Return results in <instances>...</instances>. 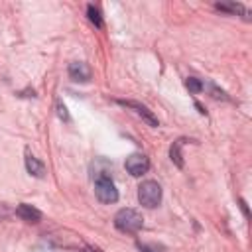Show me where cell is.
<instances>
[{"instance_id":"1","label":"cell","mask_w":252,"mask_h":252,"mask_svg":"<svg viewBox=\"0 0 252 252\" xmlns=\"http://www.w3.org/2000/svg\"><path fill=\"white\" fill-rule=\"evenodd\" d=\"M114 226L122 232H128V234H134L138 232L142 226H144V219L138 211L134 209H120L116 215H114Z\"/></svg>"},{"instance_id":"2","label":"cell","mask_w":252,"mask_h":252,"mask_svg":"<svg viewBox=\"0 0 252 252\" xmlns=\"http://www.w3.org/2000/svg\"><path fill=\"white\" fill-rule=\"evenodd\" d=\"M138 201H140V205L146 207V209L158 207L159 201H161V187H159V183L154 181V179L144 181V183L138 187Z\"/></svg>"},{"instance_id":"3","label":"cell","mask_w":252,"mask_h":252,"mask_svg":"<svg viewBox=\"0 0 252 252\" xmlns=\"http://www.w3.org/2000/svg\"><path fill=\"white\" fill-rule=\"evenodd\" d=\"M94 193H96V199L100 203H116L118 201V189L116 185L112 183V179L108 175H100L96 177L94 181Z\"/></svg>"},{"instance_id":"4","label":"cell","mask_w":252,"mask_h":252,"mask_svg":"<svg viewBox=\"0 0 252 252\" xmlns=\"http://www.w3.org/2000/svg\"><path fill=\"white\" fill-rule=\"evenodd\" d=\"M124 167H126V171H128L130 175L140 177V175H144V173L150 169V159H148L144 154H132V156L126 158Z\"/></svg>"},{"instance_id":"5","label":"cell","mask_w":252,"mask_h":252,"mask_svg":"<svg viewBox=\"0 0 252 252\" xmlns=\"http://www.w3.org/2000/svg\"><path fill=\"white\" fill-rule=\"evenodd\" d=\"M118 104H122V106H128V108H134L136 110V114H140L150 126H159V122H158V118L154 116V112L148 108V106H144L142 102H136V100H118Z\"/></svg>"},{"instance_id":"6","label":"cell","mask_w":252,"mask_h":252,"mask_svg":"<svg viewBox=\"0 0 252 252\" xmlns=\"http://www.w3.org/2000/svg\"><path fill=\"white\" fill-rule=\"evenodd\" d=\"M69 77H71L73 81H77V83H87V81L91 79V69H89L87 63L75 61V63L69 65Z\"/></svg>"},{"instance_id":"7","label":"cell","mask_w":252,"mask_h":252,"mask_svg":"<svg viewBox=\"0 0 252 252\" xmlns=\"http://www.w3.org/2000/svg\"><path fill=\"white\" fill-rule=\"evenodd\" d=\"M26 169L30 175L33 177H43L45 175V165L32 154V152H26Z\"/></svg>"},{"instance_id":"8","label":"cell","mask_w":252,"mask_h":252,"mask_svg":"<svg viewBox=\"0 0 252 252\" xmlns=\"http://www.w3.org/2000/svg\"><path fill=\"white\" fill-rule=\"evenodd\" d=\"M16 215H18L20 219L28 220V222H37V220L41 219V213H39L35 207L28 205V203H20L18 209H16Z\"/></svg>"},{"instance_id":"9","label":"cell","mask_w":252,"mask_h":252,"mask_svg":"<svg viewBox=\"0 0 252 252\" xmlns=\"http://www.w3.org/2000/svg\"><path fill=\"white\" fill-rule=\"evenodd\" d=\"M181 146H183V140H177V142H173V144H171V148H169V156H171V161H173L177 167H183Z\"/></svg>"},{"instance_id":"10","label":"cell","mask_w":252,"mask_h":252,"mask_svg":"<svg viewBox=\"0 0 252 252\" xmlns=\"http://www.w3.org/2000/svg\"><path fill=\"white\" fill-rule=\"evenodd\" d=\"M87 16H89V20L96 26V28H102V18H100V10L94 6V4H89L87 6Z\"/></svg>"},{"instance_id":"11","label":"cell","mask_w":252,"mask_h":252,"mask_svg":"<svg viewBox=\"0 0 252 252\" xmlns=\"http://www.w3.org/2000/svg\"><path fill=\"white\" fill-rule=\"evenodd\" d=\"M217 8H219V10H224V12H240V14H244V18H246V10H244L242 4H217Z\"/></svg>"},{"instance_id":"12","label":"cell","mask_w":252,"mask_h":252,"mask_svg":"<svg viewBox=\"0 0 252 252\" xmlns=\"http://www.w3.org/2000/svg\"><path fill=\"white\" fill-rule=\"evenodd\" d=\"M185 87H187L191 93H201V91H203V83H201L199 79H195V77H189V79L185 81Z\"/></svg>"},{"instance_id":"13","label":"cell","mask_w":252,"mask_h":252,"mask_svg":"<svg viewBox=\"0 0 252 252\" xmlns=\"http://www.w3.org/2000/svg\"><path fill=\"white\" fill-rule=\"evenodd\" d=\"M57 114H59V118H61V120H65V122L69 120V114H67V108H65V106H63L61 102H57Z\"/></svg>"},{"instance_id":"14","label":"cell","mask_w":252,"mask_h":252,"mask_svg":"<svg viewBox=\"0 0 252 252\" xmlns=\"http://www.w3.org/2000/svg\"><path fill=\"white\" fill-rule=\"evenodd\" d=\"M211 91H213V96H215V98H228V96L224 94V91H219L215 85H211Z\"/></svg>"},{"instance_id":"15","label":"cell","mask_w":252,"mask_h":252,"mask_svg":"<svg viewBox=\"0 0 252 252\" xmlns=\"http://www.w3.org/2000/svg\"><path fill=\"white\" fill-rule=\"evenodd\" d=\"M138 248H140L142 252H159V248H156V246H148V244H142V242H138Z\"/></svg>"},{"instance_id":"16","label":"cell","mask_w":252,"mask_h":252,"mask_svg":"<svg viewBox=\"0 0 252 252\" xmlns=\"http://www.w3.org/2000/svg\"><path fill=\"white\" fill-rule=\"evenodd\" d=\"M240 207H242V211H244V215L248 217V207H246V203H244V201H240Z\"/></svg>"},{"instance_id":"17","label":"cell","mask_w":252,"mask_h":252,"mask_svg":"<svg viewBox=\"0 0 252 252\" xmlns=\"http://www.w3.org/2000/svg\"><path fill=\"white\" fill-rule=\"evenodd\" d=\"M83 252H100V250H96V248H91V246H87Z\"/></svg>"}]
</instances>
